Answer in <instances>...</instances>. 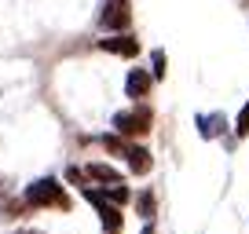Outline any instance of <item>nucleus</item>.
Segmentation results:
<instances>
[{"instance_id":"f257e3e1","label":"nucleus","mask_w":249,"mask_h":234,"mask_svg":"<svg viewBox=\"0 0 249 234\" xmlns=\"http://www.w3.org/2000/svg\"><path fill=\"white\" fill-rule=\"evenodd\" d=\"M22 201L30 205V209H59V212H70V194H66V187H62L55 176H40V180H33L30 187L22 190Z\"/></svg>"},{"instance_id":"f03ea898","label":"nucleus","mask_w":249,"mask_h":234,"mask_svg":"<svg viewBox=\"0 0 249 234\" xmlns=\"http://www.w3.org/2000/svg\"><path fill=\"white\" fill-rule=\"evenodd\" d=\"M150 128H154V110L143 106V102H136L132 110H117L114 114V135H121L124 143L150 135Z\"/></svg>"},{"instance_id":"7ed1b4c3","label":"nucleus","mask_w":249,"mask_h":234,"mask_svg":"<svg viewBox=\"0 0 249 234\" xmlns=\"http://www.w3.org/2000/svg\"><path fill=\"white\" fill-rule=\"evenodd\" d=\"M128 0H103V11H99V18H95V26L99 30H107V37L110 33H128Z\"/></svg>"},{"instance_id":"20e7f679","label":"nucleus","mask_w":249,"mask_h":234,"mask_svg":"<svg viewBox=\"0 0 249 234\" xmlns=\"http://www.w3.org/2000/svg\"><path fill=\"white\" fill-rule=\"evenodd\" d=\"M81 194H85V201H88V205H95V209H99V219H103V231H107V234H121V209H117V205L103 201V198L95 194L92 187H85V190H81Z\"/></svg>"},{"instance_id":"39448f33","label":"nucleus","mask_w":249,"mask_h":234,"mask_svg":"<svg viewBox=\"0 0 249 234\" xmlns=\"http://www.w3.org/2000/svg\"><path fill=\"white\" fill-rule=\"evenodd\" d=\"M99 51L121 55V59H136V55H140V40H136L132 33H110V37L99 40Z\"/></svg>"},{"instance_id":"423d86ee","label":"nucleus","mask_w":249,"mask_h":234,"mask_svg":"<svg viewBox=\"0 0 249 234\" xmlns=\"http://www.w3.org/2000/svg\"><path fill=\"white\" fill-rule=\"evenodd\" d=\"M121 157L128 161V172H132V176H147V172H150V165H154L150 150H147V147H140V143H128Z\"/></svg>"},{"instance_id":"0eeeda50","label":"nucleus","mask_w":249,"mask_h":234,"mask_svg":"<svg viewBox=\"0 0 249 234\" xmlns=\"http://www.w3.org/2000/svg\"><path fill=\"white\" fill-rule=\"evenodd\" d=\"M81 176H85V180H92V183H103V187H117V183H124V180H121V172L110 168L107 161H88Z\"/></svg>"},{"instance_id":"6e6552de","label":"nucleus","mask_w":249,"mask_h":234,"mask_svg":"<svg viewBox=\"0 0 249 234\" xmlns=\"http://www.w3.org/2000/svg\"><path fill=\"white\" fill-rule=\"evenodd\" d=\"M150 88H154V81H150V70H128V77H124V95L128 99H147Z\"/></svg>"},{"instance_id":"1a4fd4ad","label":"nucleus","mask_w":249,"mask_h":234,"mask_svg":"<svg viewBox=\"0 0 249 234\" xmlns=\"http://www.w3.org/2000/svg\"><path fill=\"white\" fill-rule=\"evenodd\" d=\"M195 125H198V135H202V139H220V135L227 132V117L224 114H198Z\"/></svg>"},{"instance_id":"9d476101","label":"nucleus","mask_w":249,"mask_h":234,"mask_svg":"<svg viewBox=\"0 0 249 234\" xmlns=\"http://www.w3.org/2000/svg\"><path fill=\"white\" fill-rule=\"evenodd\" d=\"M95 194H99L103 201L117 205V209H121V205H128V201H132V190L124 187V183H117V187H103V190H95Z\"/></svg>"},{"instance_id":"9b49d317","label":"nucleus","mask_w":249,"mask_h":234,"mask_svg":"<svg viewBox=\"0 0 249 234\" xmlns=\"http://www.w3.org/2000/svg\"><path fill=\"white\" fill-rule=\"evenodd\" d=\"M154 209H158L154 190H150V187H147V190H140V194H136V212H140V216L150 223V219H154Z\"/></svg>"},{"instance_id":"f8f14e48","label":"nucleus","mask_w":249,"mask_h":234,"mask_svg":"<svg viewBox=\"0 0 249 234\" xmlns=\"http://www.w3.org/2000/svg\"><path fill=\"white\" fill-rule=\"evenodd\" d=\"M150 66H154V70H150V81H165V66H169V59H165V51L161 48H154V51H150Z\"/></svg>"},{"instance_id":"ddd939ff","label":"nucleus","mask_w":249,"mask_h":234,"mask_svg":"<svg viewBox=\"0 0 249 234\" xmlns=\"http://www.w3.org/2000/svg\"><path fill=\"white\" fill-rule=\"evenodd\" d=\"M95 143H99L103 150H110V154H124V147H128L121 135H95Z\"/></svg>"},{"instance_id":"4468645a","label":"nucleus","mask_w":249,"mask_h":234,"mask_svg":"<svg viewBox=\"0 0 249 234\" xmlns=\"http://www.w3.org/2000/svg\"><path fill=\"white\" fill-rule=\"evenodd\" d=\"M234 132H238V135H249V99H246V106L238 110V121H234Z\"/></svg>"},{"instance_id":"2eb2a0df","label":"nucleus","mask_w":249,"mask_h":234,"mask_svg":"<svg viewBox=\"0 0 249 234\" xmlns=\"http://www.w3.org/2000/svg\"><path fill=\"white\" fill-rule=\"evenodd\" d=\"M143 234H154V223H143Z\"/></svg>"},{"instance_id":"dca6fc26","label":"nucleus","mask_w":249,"mask_h":234,"mask_svg":"<svg viewBox=\"0 0 249 234\" xmlns=\"http://www.w3.org/2000/svg\"><path fill=\"white\" fill-rule=\"evenodd\" d=\"M26 234H40V231H26Z\"/></svg>"}]
</instances>
